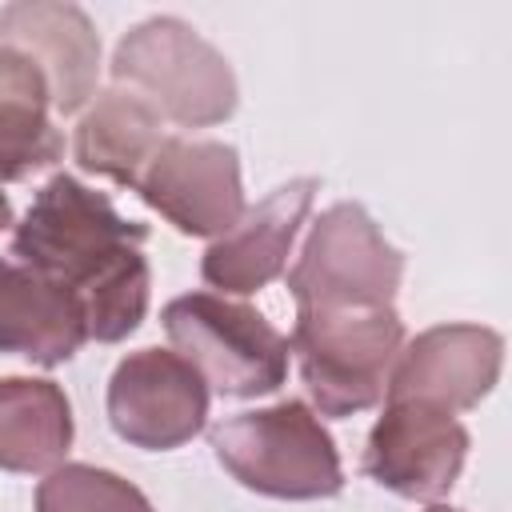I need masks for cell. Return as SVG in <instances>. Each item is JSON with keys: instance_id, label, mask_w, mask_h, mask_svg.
<instances>
[{"instance_id": "obj_5", "label": "cell", "mask_w": 512, "mask_h": 512, "mask_svg": "<svg viewBox=\"0 0 512 512\" xmlns=\"http://www.w3.org/2000/svg\"><path fill=\"white\" fill-rule=\"evenodd\" d=\"M160 320L176 352L220 396H268L288 376V336L240 300H228L220 292H188L168 300Z\"/></svg>"}, {"instance_id": "obj_17", "label": "cell", "mask_w": 512, "mask_h": 512, "mask_svg": "<svg viewBox=\"0 0 512 512\" xmlns=\"http://www.w3.org/2000/svg\"><path fill=\"white\" fill-rule=\"evenodd\" d=\"M36 512H152L148 496L96 464H60L36 488Z\"/></svg>"}, {"instance_id": "obj_14", "label": "cell", "mask_w": 512, "mask_h": 512, "mask_svg": "<svg viewBox=\"0 0 512 512\" xmlns=\"http://www.w3.org/2000/svg\"><path fill=\"white\" fill-rule=\"evenodd\" d=\"M164 120L128 88L96 92L76 124L72 156L84 172H96L120 188H136L140 172L164 144Z\"/></svg>"}, {"instance_id": "obj_19", "label": "cell", "mask_w": 512, "mask_h": 512, "mask_svg": "<svg viewBox=\"0 0 512 512\" xmlns=\"http://www.w3.org/2000/svg\"><path fill=\"white\" fill-rule=\"evenodd\" d=\"M428 512H460V508H448V504H432Z\"/></svg>"}, {"instance_id": "obj_11", "label": "cell", "mask_w": 512, "mask_h": 512, "mask_svg": "<svg viewBox=\"0 0 512 512\" xmlns=\"http://www.w3.org/2000/svg\"><path fill=\"white\" fill-rule=\"evenodd\" d=\"M316 188L320 184L312 176H300L268 192L256 208H244V216L208 244L200 260L204 284L220 296H252L284 276L292 240L312 208Z\"/></svg>"}, {"instance_id": "obj_4", "label": "cell", "mask_w": 512, "mask_h": 512, "mask_svg": "<svg viewBox=\"0 0 512 512\" xmlns=\"http://www.w3.org/2000/svg\"><path fill=\"white\" fill-rule=\"evenodd\" d=\"M288 348L316 412L352 416L384 400L404 348V320L396 308L296 312Z\"/></svg>"}, {"instance_id": "obj_2", "label": "cell", "mask_w": 512, "mask_h": 512, "mask_svg": "<svg viewBox=\"0 0 512 512\" xmlns=\"http://www.w3.org/2000/svg\"><path fill=\"white\" fill-rule=\"evenodd\" d=\"M112 80L180 128L220 124L240 100L232 64L180 16H148L124 32L112 52Z\"/></svg>"}, {"instance_id": "obj_9", "label": "cell", "mask_w": 512, "mask_h": 512, "mask_svg": "<svg viewBox=\"0 0 512 512\" xmlns=\"http://www.w3.org/2000/svg\"><path fill=\"white\" fill-rule=\"evenodd\" d=\"M468 456V428L432 404L388 400L364 444V472L404 496V500H440L460 480Z\"/></svg>"}, {"instance_id": "obj_15", "label": "cell", "mask_w": 512, "mask_h": 512, "mask_svg": "<svg viewBox=\"0 0 512 512\" xmlns=\"http://www.w3.org/2000/svg\"><path fill=\"white\" fill-rule=\"evenodd\" d=\"M44 72L12 44H0V184H20L64 156V136L48 116Z\"/></svg>"}, {"instance_id": "obj_12", "label": "cell", "mask_w": 512, "mask_h": 512, "mask_svg": "<svg viewBox=\"0 0 512 512\" xmlns=\"http://www.w3.org/2000/svg\"><path fill=\"white\" fill-rule=\"evenodd\" d=\"M0 44L20 48L48 80L52 108L76 116L100 80V36L84 8L64 0H16L0 8Z\"/></svg>"}, {"instance_id": "obj_1", "label": "cell", "mask_w": 512, "mask_h": 512, "mask_svg": "<svg viewBox=\"0 0 512 512\" xmlns=\"http://www.w3.org/2000/svg\"><path fill=\"white\" fill-rule=\"evenodd\" d=\"M148 228L120 216L116 204L56 172L12 232V256L56 280L84 312L88 340L116 344L148 316Z\"/></svg>"}, {"instance_id": "obj_8", "label": "cell", "mask_w": 512, "mask_h": 512, "mask_svg": "<svg viewBox=\"0 0 512 512\" xmlns=\"http://www.w3.org/2000/svg\"><path fill=\"white\" fill-rule=\"evenodd\" d=\"M184 236H224L244 216L240 156L220 140L164 136L132 188Z\"/></svg>"}, {"instance_id": "obj_16", "label": "cell", "mask_w": 512, "mask_h": 512, "mask_svg": "<svg viewBox=\"0 0 512 512\" xmlns=\"http://www.w3.org/2000/svg\"><path fill=\"white\" fill-rule=\"evenodd\" d=\"M72 432V404L56 380L0 376V472L60 468Z\"/></svg>"}, {"instance_id": "obj_10", "label": "cell", "mask_w": 512, "mask_h": 512, "mask_svg": "<svg viewBox=\"0 0 512 512\" xmlns=\"http://www.w3.org/2000/svg\"><path fill=\"white\" fill-rule=\"evenodd\" d=\"M500 368V332L480 324H436L400 348L384 400H420L444 412H464L496 388Z\"/></svg>"}, {"instance_id": "obj_7", "label": "cell", "mask_w": 512, "mask_h": 512, "mask_svg": "<svg viewBox=\"0 0 512 512\" xmlns=\"http://www.w3.org/2000/svg\"><path fill=\"white\" fill-rule=\"evenodd\" d=\"M204 420L208 384L180 352L140 348L116 364L108 380V424L132 448L172 452L188 444Z\"/></svg>"}, {"instance_id": "obj_3", "label": "cell", "mask_w": 512, "mask_h": 512, "mask_svg": "<svg viewBox=\"0 0 512 512\" xmlns=\"http://www.w3.org/2000/svg\"><path fill=\"white\" fill-rule=\"evenodd\" d=\"M208 444L236 484L272 500H328L344 488L336 440L304 400L236 412L212 424Z\"/></svg>"}, {"instance_id": "obj_18", "label": "cell", "mask_w": 512, "mask_h": 512, "mask_svg": "<svg viewBox=\"0 0 512 512\" xmlns=\"http://www.w3.org/2000/svg\"><path fill=\"white\" fill-rule=\"evenodd\" d=\"M12 224H16V220H12V200L0 192V232H8Z\"/></svg>"}, {"instance_id": "obj_13", "label": "cell", "mask_w": 512, "mask_h": 512, "mask_svg": "<svg viewBox=\"0 0 512 512\" xmlns=\"http://www.w3.org/2000/svg\"><path fill=\"white\" fill-rule=\"evenodd\" d=\"M88 340L80 304L28 264L0 260V352L56 368Z\"/></svg>"}, {"instance_id": "obj_6", "label": "cell", "mask_w": 512, "mask_h": 512, "mask_svg": "<svg viewBox=\"0 0 512 512\" xmlns=\"http://www.w3.org/2000/svg\"><path fill=\"white\" fill-rule=\"evenodd\" d=\"M404 280V252L384 240L364 204L340 200L324 208L288 268L296 312H348L396 308Z\"/></svg>"}]
</instances>
